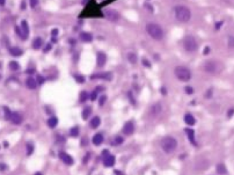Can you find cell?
Returning <instances> with one entry per match:
<instances>
[{
	"instance_id": "cell-14",
	"label": "cell",
	"mask_w": 234,
	"mask_h": 175,
	"mask_svg": "<svg viewBox=\"0 0 234 175\" xmlns=\"http://www.w3.org/2000/svg\"><path fill=\"white\" fill-rule=\"evenodd\" d=\"M103 140H104V137H103V135L98 132V134H96V135H94L93 139H92V143H93L95 146H100V145L103 143Z\"/></svg>"
},
{
	"instance_id": "cell-22",
	"label": "cell",
	"mask_w": 234,
	"mask_h": 175,
	"mask_svg": "<svg viewBox=\"0 0 234 175\" xmlns=\"http://www.w3.org/2000/svg\"><path fill=\"white\" fill-rule=\"evenodd\" d=\"M80 39L82 42H92L93 41V36L89 33H81L80 34Z\"/></svg>"
},
{
	"instance_id": "cell-48",
	"label": "cell",
	"mask_w": 234,
	"mask_h": 175,
	"mask_svg": "<svg viewBox=\"0 0 234 175\" xmlns=\"http://www.w3.org/2000/svg\"><path fill=\"white\" fill-rule=\"evenodd\" d=\"M0 169H6V166L5 165H0Z\"/></svg>"
},
{
	"instance_id": "cell-1",
	"label": "cell",
	"mask_w": 234,
	"mask_h": 175,
	"mask_svg": "<svg viewBox=\"0 0 234 175\" xmlns=\"http://www.w3.org/2000/svg\"><path fill=\"white\" fill-rule=\"evenodd\" d=\"M160 146L163 150V152H166L168 154L173 153L176 150V147H177V140L172 136L163 137L161 139V141H160Z\"/></svg>"
},
{
	"instance_id": "cell-3",
	"label": "cell",
	"mask_w": 234,
	"mask_h": 175,
	"mask_svg": "<svg viewBox=\"0 0 234 175\" xmlns=\"http://www.w3.org/2000/svg\"><path fill=\"white\" fill-rule=\"evenodd\" d=\"M174 14H175L176 20L183 23L188 22L191 19V11L185 6H176L174 8Z\"/></svg>"
},
{
	"instance_id": "cell-39",
	"label": "cell",
	"mask_w": 234,
	"mask_h": 175,
	"mask_svg": "<svg viewBox=\"0 0 234 175\" xmlns=\"http://www.w3.org/2000/svg\"><path fill=\"white\" fill-rule=\"evenodd\" d=\"M43 82H44V78H43L42 76H39V77H37V84H39V85H42Z\"/></svg>"
},
{
	"instance_id": "cell-19",
	"label": "cell",
	"mask_w": 234,
	"mask_h": 175,
	"mask_svg": "<svg viewBox=\"0 0 234 175\" xmlns=\"http://www.w3.org/2000/svg\"><path fill=\"white\" fill-rule=\"evenodd\" d=\"M100 124H101V119H100V117L98 116H94L91 119V122H89V125H91L92 129H96V128H98Z\"/></svg>"
},
{
	"instance_id": "cell-8",
	"label": "cell",
	"mask_w": 234,
	"mask_h": 175,
	"mask_svg": "<svg viewBox=\"0 0 234 175\" xmlns=\"http://www.w3.org/2000/svg\"><path fill=\"white\" fill-rule=\"evenodd\" d=\"M133 131H135V123L132 121L126 122L124 124V126H123V134L125 136H131L133 134Z\"/></svg>"
},
{
	"instance_id": "cell-9",
	"label": "cell",
	"mask_w": 234,
	"mask_h": 175,
	"mask_svg": "<svg viewBox=\"0 0 234 175\" xmlns=\"http://www.w3.org/2000/svg\"><path fill=\"white\" fill-rule=\"evenodd\" d=\"M59 159H60L65 165H68V166L73 165V162H74L73 158L70 156V154L65 153V152H60V153H59Z\"/></svg>"
},
{
	"instance_id": "cell-37",
	"label": "cell",
	"mask_w": 234,
	"mask_h": 175,
	"mask_svg": "<svg viewBox=\"0 0 234 175\" xmlns=\"http://www.w3.org/2000/svg\"><path fill=\"white\" fill-rule=\"evenodd\" d=\"M193 92H194L193 87H185V93L187 94H193Z\"/></svg>"
},
{
	"instance_id": "cell-5",
	"label": "cell",
	"mask_w": 234,
	"mask_h": 175,
	"mask_svg": "<svg viewBox=\"0 0 234 175\" xmlns=\"http://www.w3.org/2000/svg\"><path fill=\"white\" fill-rule=\"evenodd\" d=\"M183 48L187 52H195L198 49V42L194 36H187L183 39Z\"/></svg>"
},
{
	"instance_id": "cell-23",
	"label": "cell",
	"mask_w": 234,
	"mask_h": 175,
	"mask_svg": "<svg viewBox=\"0 0 234 175\" xmlns=\"http://www.w3.org/2000/svg\"><path fill=\"white\" fill-rule=\"evenodd\" d=\"M82 119H87V118H89V116L92 115V107H89V106H87L83 110H82Z\"/></svg>"
},
{
	"instance_id": "cell-34",
	"label": "cell",
	"mask_w": 234,
	"mask_h": 175,
	"mask_svg": "<svg viewBox=\"0 0 234 175\" xmlns=\"http://www.w3.org/2000/svg\"><path fill=\"white\" fill-rule=\"evenodd\" d=\"M106 101H107V96H106V95H101V96H100V100H98V104L102 107V106L106 103Z\"/></svg>"
},
{
	"instance_id": "cell-13",
	"label": "cell",
	"mask_w": 234,
	"mask_h": 175,
	"mask_svg": "<svg viewBox=\"0 0 234 175\" xmlns=\"http://www.w3.org/2000/svg\"><path fill=\"white\" fill-rule=\"evenodd\" d=\"M103 165H104V167H113L115 165V156L110 154V156L103 158Z\"/></svg>"
},
{
	"instance_id": "cell-44",
	"label": "cell",
	"mask_w": 234,
	"mask_h": 175,
	"mask_svg": "<svg viewBox=\"0 0 234 175\" xmlns=\"http://www.w3.org/2000/svg\"><path fill=\"white\" fill-rule=\"evenodd\" d=\"M57 34H58V29H54V30H52V35L56 36Z\"/></svg>"
},
{
	"instance_id": "cell-2",
	"label": "cell",
	"mask_w": 234,
	"mask_h": 175,
	"mask_svg": "<svg viewBox=\"0 0 234 175\" xmlns=\"http://www.w3.org/2000/svg\"><path fill=\"white\" fill-rule=\"evenodd\" d=\"M146 31H147V34L152 37V39H156V41H160V39H163V29L159 26V24H156L154 22H150V23H147L146 24Z\"/></svg>"
},
{
	"instance_id": "cell-15",
	"label": "cell",
	"mask_w": 234,
	"mask_h": 175,
	"mask_svg": "<svg viewBox=\"0 0 234 175\" xmlns=\"http://www.w3.org/2000/svg\"><path fill=\"white\" fill-rule=\"evenodd\" d=\"M92 80H95V79H103V80H110L111 79V74L110 73H96V74H93L91 77Z\"/></svg>"
},
{
	"instance_id": "cell-31",
	"label": "cell",
	"mask_w": 234,
	"mask_h": 175,
	"mask_svg": "<svg viewBox=\"0 0 234 175\" xmlns=\"http://www.w3.org/2000/svg\"><path fill=\"white\" fill-rule=\"evenodd\" d=\"M70 136L71 137H78L79 136V128L78 126H74L70 130Z\"/></svg>"
},
{
	"instance_id": "cell-20",
	"label": "cell",
	"mask_w": 234,
	"mask_h": 175,
	"mask_svg": "<svg viewBox=\"0 0 234 175\" xmlns=\"http://www.w3.org/2000/svg\"><path fill=\"white\" fill-rule=\"evenodd\" d=\"M184 122H185L188 125H194L196 123V119L191 114H185V115H184Z\"/></svg>"
},
{
	"instance_id": "cell-4",
	"label": "cell",
	"mask_w": 234,
	"mask_h": 175,
	"mask_svg": "<svg viewBox=\"0 0 234 175\" xmlns=\"http://www.w3.org/2000/svg\"><path fill=\"white\" fill-rule=\"evenodd\" d=\"M175 77L180 81H189L191 79V71L185 66H176L174 70Z\"/></svg>"
},
{
	"instance_id": "cell-35",
	"label": "cell",
	"mask_w": 234,
	"mask_h": 175,
	"mask_svg": "<svg viewBox=\"0 0 234 175\" xmlns=\"http://www.w3.org/2000/svg\"><path fill=\"white\" fill-rule=\"evenodd\" d=\"M29 5H30V7L35 8L39 5V0H29Z\"/></svg>"
},
{
	"instance_id": "cell-47",
	"label": "cell",
	"mask_w": 234,
	"mask_h": 175,
	"mask_svg": "<svg viewBox=\"0 0 234 175\" xmlns=\"http://www.w3.org/2000/svg\"><path fill=\"white\" fill-rule=\"evenodd\" d=\"M5 2H6V0H0V5H1V6H4Z\"/></svg>"
},
{
	"instance_id": "cell-26",
	"label": "cell",
	"mask_w": 234,
	"mask_h": 175,
	"mask_svg": "<svg viewBox=\"0 0 234 175\" xmlns=\"http://www.w3.org/2000/svg\"><path fill=\"white\" fill-rule=\"evenodd\" d=\"M217 172L219 174H226L227 173V168H226V166L224 164H218L217 165Z\"/></svg>"
},
{
	"instance_id": "cell-38",
	"label": "cell",
	"mask_w": 234,
	"mask_h": 175,
	"mask_svg": "<svg viewBox=\"0 0 234 175\" xmlns=\"http://www.w3.org/2000/svg\"><path fill=\"white\" fill-rule=\"evenodd\" d=\"M76 80L78 81V82H80V84H82L85 80H83V77H81V76H76Z\"/></svg>"
},
{
	"instance_id": "cell-18",
	"label": "cell",
	"mask_w": 234,
	"mask_h": 175,
	"mask_svg": "<svg viewBox=\"0 0 234 175\" xmlns=\"http://www.w3.org/2000/svg\"><path fill=\"white\" fill-rule=\"evenodd\" d=\"M26 85H27V87H28V88H30V89H35V88H36V86H37V81H36L34 78L29 77V78L26 80Z\"/></svg>"
},
{
	"instance_id": "cell-36",
	"label": "cell",
	"mask_w": 234,
	"mask_h": 175,
	"mask_svg": "<svg viewBox=\"0 0 234 175\" xmlns=\"http://www.w3.org/2000/svg\"><path fill=\"white\" fill-rule=\"evenodd\" d=\"M89 99L92 100V101H95L96 99H98V92L96 91H94L92 94H91V96H89Z\"/></svg>"
},
{
	"instance_id": "cell-40",
	"label": "cell",
	"mask_w": 234,
	"mask_h": 175,
	"mask_svg": "<svg viewBox=\"0 0 234 175\" xmlns=\"http://www.w3.org/2000/svg\"><path fill=\"white\" fill-rule=\"evenodd\" d=\"M234 115V108H231L228 111H227V116L228 117H232Z\"/></svg>"
},
{
	"instance_id": "cell-29",
	"label": "cell",
	"mask_w": 234,
	"mask_h": 175,
	"mask_svg": "<svg viewBox=\"0 0 234 175\" xmlns=\"http://www.w3.org/2000/svg\"><path fill=\"white\" fill-rule=\"evenodd\" d=\"M123 141H124V139H123V137H119V136H117L114 140H113V145L114 146H118V145H121V144H123Z\"/></svg>"
},
{
	"instance_id": "cell-11",
	"label": "cell",
	"mask_w": 234,
	"mask_h": 175,
	"mask_svg": "<svg viewBox=\"0 0 234 175\" xmlns=\"http://www.w3.org/2000/svg\"><path fill=\"white\" fill-rule=\"evenodd\" d=\"M9 119H11L14 124H21V123H22V121H23V117H22V115L19 114V113L13 111V113H11Z\"/></svg>"
},
{
	"instance_id": "cell-17",
	"label": "cell",
	"mask_w": 234,
	"mask_h": 175,
	"mask_svg": "<svg viewBox=\"0 0 234 175\" xmlns=\"http://www.w3.org/2000/svg\"><path fill=\"white\" fill-rule=\"evenodd\" d=\"M21 31H22V39H26L27 36H28V33H29V28H28V23L26 21H22L21 22Z\"/></svg>"
},
{
	"instance_id": "cell-30",
	"label": "cell",
	"mask_w": 234,
	"mask_h": 175,
	"mask_svg": "<svg viewBox=\"0 0 234 175\" xmlns=\"http://www.w3.org/2000/svg\"><path fill=\"white\" fill-rule=\"evenodd\" d=\"M9 69L12 71H18V70H20V65L16 61H11L9 63Z\"/></svg>"
},
{
	"instance_id": "cell-33",
	"label": "cell",
	"mask_w": 234,
	"mask_h": 175,
	"mask_svg": "<svg viewBox=\"0 0 234 175\" xmlns=\"http://www.w3.org/2000/svg\"><path fill=\"white\" fill-rule=\"evenodd\" d=\"M33 151H34V145H33L31 143H28V144H27V154L30 156V154L33 153Z\"/></svg>"
},
{
	"instance_id": "cell-16",
	"label": "cell",
	"mask_w": 234,
	"mask_h": 175,
	"mask_svg": "<svg viewBox=\"0 0 234 175\" xmlns=\"http://www.w3.org/2000/svg\"><path fill=\"white\" fill-rule=\"evenodd\" d=\"M96 57H98V61H96V63H98V67L104 66V64H106V61H107V56H106L103 52H98Z\"/></svg>"
},
{
	"instance_id": "cell-27",
	"label": "cell",
	"mask_w": 234,
	"mask_h": 175,
	"mask_svg": "<svg viewBox=\"0 0 234 175\" xmlns=\"http://www.w3.org/2000/svg\"><path fill=\"white\" fill-rule=\"evenodd\" d=\"M128 59H129V61H130V63L136 64L137 63V55L135 54V52H129V54H128Z\"/></svg>"
},
{
	"instance_id": "cell-21",
	"label": "cell",
	"mask_w": 234,
	"mask_h": 175,
	"mask_svg": "<svg viewBox=\"0 0 234 175\" xmlns=\"http://www.w3.org/2000/svg\"><path fill=\"white\" fill-rule=\"evenodd\" d=\"M9 54L12 56H14V57H19V56L22 55V50L20 48H18V46H13V48L9 49Z\"/></svg>"
},
{
	"instance_id": "cell-43",
	"label": "cell",
	"mask_w": 234,
	"mask_h": 175,
	"mask_svg": "<svg viewBox=\"0 0 234 175\" xmlns=\"http://www.w3.org/2000/svg\"><path fill=\"white\" fill-rule=\"evenodd\" d=\"M50 49H51V45H50V44H48V45H46V46L44 48V52H48V51H49Z\"/></svg>"
},
{
	"instance_id": "cell-7",
	"label": "cell",
	"mask_w": 234,
	"mask_h": 175,
	"mask_svg": "<svg viewBox=\"0 0 234 175\" xmlns=\"http://www.w3.org/2000/svg\"><path fill=\"white\" fill-rule=\"evenodd\" d=\"M104 16L109 21L111 22H116L119 20V14L118 12L115 11V9H111V8H108V9H104Z\"/></svg>"
},
{
	"instance_id": "cell-32",
	"label": "cell",
	"mask_w": 234,
	"mask_h": 175,
	"mask_svg": "<svg viewBox=\"0 0 234 175\" xmlns=\"http://www.w3.org/2000/svg\"><path fill=\"white\" fill-rule=\"evenodd\" d=\"M227 45L230 49H234V36H230L227 39Z\"/></svg>"
},
{
	"instance_id": "cell-42",
	"label": "cell",
	"mask_w": 234,
	"mask_h": 175,
	"mask_svg": "<svg viewBox=\"0 0 234 175\" xmlns=\"http://www.w3.org/2000/svg\"><path fill=\"white\" fill-rule=\"evenodd\" d=\"M89 156H91V154L88 153V154H87V156H85V158H83V160H82V161H83V164H87V161H88Z\"/></svg>"
},
{
	"instance_id": "cell-49",
	"label": "cell",
	"mask_w": 234,
	"mask_h": 175,
	"mask_svg": "<svg viewBox=\"0 0 234 175\" xmlns=\"http://www.w3.org/2000/svg\"><path fill=\"white\" fill-rule=\"evenodd\" d=\"M35 175H42V173H39V172H37V173H35Z\"/></svg>"
},
{
	"instance_id": "cell-10",
	"label": "cell",
	"mask_w": 234,
	"mask_h": 175,
	"mask_svg": "<svg viewBox=\"0 0 234 175\" xmlns=\"http://www.w3.org/2000/svg\"><path fill=\"white\" fill-rule=\"evenodd\" d=\"M161 110H162V107H161V104L160 103H156L154 106H152L151 107V109H150V116L151 117H156L160 115V113H161Z\"/></svg>"
},
{
	"instance_id": "cell-45",
	"label": "cell",
	"mask_w": 234,
	"mask_h": 175,
	"mask_svg": "<svg viewBox=\"0 0 234 175\" xmlns=\"http://www.w3.org/2000/svg\"><path fill=\"white\" fill-rule=\"evenodd\" d=\"M210 52V48H205L204 49V55H206V54H209Z\"/></svg>"
},
{
	"instance_id": "cell-41",
	"label": "cell",
	"mask_w": 234,
	"mask_h": 175,
	"mask_svg": "<svg viewBox=\"0 0 234 175\" xmlns=\"http://www.w3.org/2000/svg\"><path fill=\"white\" fill-rule=\"evenodd\" d=\"M110 156V154H109V151H108V150H103V151H102V156L106 158V156Z\"/></svg>"
},
{
	"instance_id": "cell-46",
	"label": "cell",
	"mask_w": 234,
	"mask_h": 175,
	"mask_svg": "<svg viewBox=\"0 0 234 175\" xmlns=\"http://www.w3.org/2000/svg\"><path fill=\"white\" fill-rule=\"evenodd\" d=\"M102 89H103V87L98 86V87H96V89H95V91H96V92H100V91H102Z\"/></svg>"
},
{
	"instance_id": "cell-25",
	"label": "cell",
	"mask_w": 234,
	"mask_h": 175,
	"mask_svg": "<svg viewBox=\"0 0 234 175\" xmlns=\"http://www.w3.org/2000/svg\"><path fill=\"white\" fill-rule=\"evenodd\" d=\"M43 45V39H41V37H36V39H34V42H33V48L34 49H39L41 46Z\"/></svg>"
},
{
	"instance_id": "cell-6",
	"label": "cell",
	"mask_w": 234,
	"mask_h": 175,
	"mask_svg": "<svg viewBox=\"0 0 234 175\" xmlns=\"http://www.w3.org/2000/svg\"><path fill=\"white\" fill-rule=\"evenodd\" d=\"M203 70L206 72V73H210V74H215L220 71V64L218 61H215V60H208L203 64Z\"/></svg>"
},
{
	"instance_id": "cell-28",
	"label": "cell",
	"mask_w": 234,
	"mask_h": 175,
	"mask_svg": "<svg viewBox=\"0 0 234 175\" xmlns=\"http://www.w3.org/2000/svg\"><path fill=\"white\" fill-rule=\"evenodd\" d=\"M88 97H89V95H88L87 92H81V93H80V99H79V101H80L81 103H83V102H86V101L88 100Z\"/></svg>"
},
{
	"instance_id": "cell-50",
	"label": "cell",
	"mask_w": 234,
	"mask_h": 175,
	"mask_svg": "<svg viewBox=\"0 0 234 175\" xmlns=\"http://www.w3.org/2000/svg\"><path fill=\"white\" fill-rule=\"evenodd\" d=\"M0 79H1V76H0Z\"/></svg>"
},
{
	"instance_id": "cell-12",
	"label": "cell",
	"mask_w": 234,
	"mask_h": 175,
	"mask_svg": "<svg viewBox=\"0 0 234 175\" xmlns=\"http://www.w3.org/2000/svg\"><path fill=\"white\" fill-rule=\"evenodd\" d=\"M185 134H187L188 139L190 140V143H191L194 146H197V143H196V140H195V131H194L193 129L187 128V129H185Z\"/></svg>"
},
{
	"instance_id": "cell-24",
	"label": "cell",
	"mask_w": 234,
	"mask_h": 175,
	"mask_svg": "<svg viewBox=\"0 0 234 175\" xmlns=\"http://www.w3.org/2000/svg\"><path fill=\"white\" fill-rule=\"evenodd\" d=\"M57 124H58V119H57V117L52 116L48 119V125H49V128L54 129V128H56V125H57Z\"/></svg>"
}]
</instances>
